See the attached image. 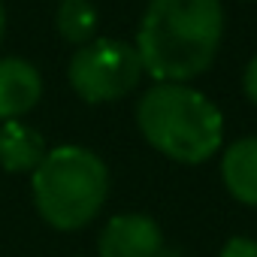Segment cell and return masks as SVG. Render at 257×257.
Masks as SVG:
<instances>
[{
  "instance_id": "6da1fadb",
  "label": "cell",
  "mask_w": 257,
  "mask_h": 257,
  "mask_svg": "<svg viewBox=\"0 0 257 257\" xmlns=\"http://www.w3.org/2000/svg\"><path fill=\"white\" fill-rule=\"evenodd\" d=\"M221 37V0H149L134 49L155 82L185 85L215 64Z\"/></svg>"
},
{
  "instance_id": "7a4b0ae2",
  "label": "cell",
  "mask_w": 257,
  "mask_h": 257,
  "mask_svg": "<svg viewBox=\"0 0 257 257\" xmlns=\"http://www.w3.org/2000/svg\"><path fill=\"white\" fill-rule=\"evenodd\" d=\"M137 127L152 149L179 164H203L224 143L218 106L188 85L155 82L137 103Z\"/></svg>"
},
{
  "instance_id": "3957f363",
  "label": "cell",
  "mask_w": 257,
  "mask_h": 257,
  "mask_svg": "<svg viewBox=\"0 0 257 257\" xmlns=\"http://www.w3.org/2000/svg\"><path fill=\"white\" fill-rule=\"evenodd\" d=\"M31 191L40 218L61 233H73L100 215L109 197V170L91 149L58 146L31 173Z\"/></svg>"
},
{
  "instance_id": "277c9868",
  "label": "cell",
  "mask_w": 257,
  "mask_h": 257,
  "mask_svg": "<svg viewBox=\"0 0 257 257\" xmlns=\"http://www.w3.org/2000/svg\"><path fill=\"white\" fill-rule=\"evenodd\" d=\"M67 79L85 103H112L127 97L143 79L140 55L131 43L100 37L70 58Z\"/></svg>"
},
{
  "instance_id": "5b68a950",
  "label": "cell",
  "mask_w": 257,
  "mask_h": 257,
  "mask_svg": "<svg viewBox=\"0 0 257 257\" xmlns=\"http://www.w3.org/2000/svg\"><path fill=\"white\" fill-rule=\"evenodd\" d=\"M100 257H161L164 233L155 218L127 212L106 221L97 242Z\"/></svg>"
},
{
  "instance_id": "8992f818",
  "label": "cell",
  "mask_w": 257,
  "mask_h": 257,
  "mask_svg": "<svg viewBox=\"0 0 257 257\" xmlns=\"http://www.w3.org/2000/svg\"><path fill=\"white\" fill-rule=\"evenodd\" d=\"M43 97V76L25 58L0 61V121H19Z\"/></svg>"
},
{
  "instance_id": "52a82bcc",
  "label": "cell",
  "mask_w": 257,
  "mask_h": 257,
  "mask_svg": "<svg viewBox=\"0 0 257 257\" xmlns=\"http://www.w3.org/2000/svg\"><path fill=\"white\" fill-rule=\"evenodd\" d=\"M46 140L25 121L0 124V167L7 173H34L46 158Z\"/></svg>"
},
{
  "instance_id": "ba28073f",
  "label": "cell",
  "mask_w": 257,
  "mask_h": 257,
  "mask_svg": "<svg viewBox=\"0 0 257 257\" xmlns=\"http://www.w3.org/2000/svg\"><path fill=\"white\" fill-rule=\"evenodd\" d=\"M221 179L233 200L257 206V137H242L221 158Z\"/></svg>"
},
{
  "instance_id": "9c48e42d",
  "label": "cell",
  "mask_w": 257,
  "mask_h": 257,
  "mask_svg": "<svg viewBox=\"0 0 257 257\" xmlns=\"http://www.w3.org/2000/svg\"><path fill=\"white\" fill-rule=\"evenodd\" d=\"M55 28L67 43L85 46L97 34V10L88 0H61L58 16H55Z\"/></svg>"
},
{
  "instance_id": "30bf717a",
  "label": "cell",
  "mask_w": 257,
  "mask_h": 257,
  "mask_svg": "<svg viewBox=\"0 0 257 257\" xmlns=\"http://www.w3.org/2000/svg\"><path fill=\"white\" fill-rule=\"evenodd\" d=\"M218 257H257V239H251V236H233V239H227V245L221 248Z\"/></svg>"
},
{
  "instance_id": "8fae6325",
  "label": "cell",
  "mask_w": 257,
  "mask_h": 257,
  "mask_svg": "<svg viewBox=\"0 0 257 257\" xmlns=\"http://www.w3.org/2000/svg\"><path fill=\"white\" fill-rule=\"evenodd\" d=\"M242 91H245V97L257 106V55L248 61V67H245V73H242Z\"/></svg>"
},
{
  "instance_id": "7c38bea8",
  "label": "cell",
  "mask_w": 257,
  "mask_h": 257,
  "mask_svg": "<svg viewBox=\"0 0 257 257\" xmlns=\"http://www.w3.org/2000/svg\"><path fill=\"white\" fill-rule=\"evenodd\" d=\"M4 31H7V16H4V7H0V40H4Z\"/></svg>"
}]
</instances>
